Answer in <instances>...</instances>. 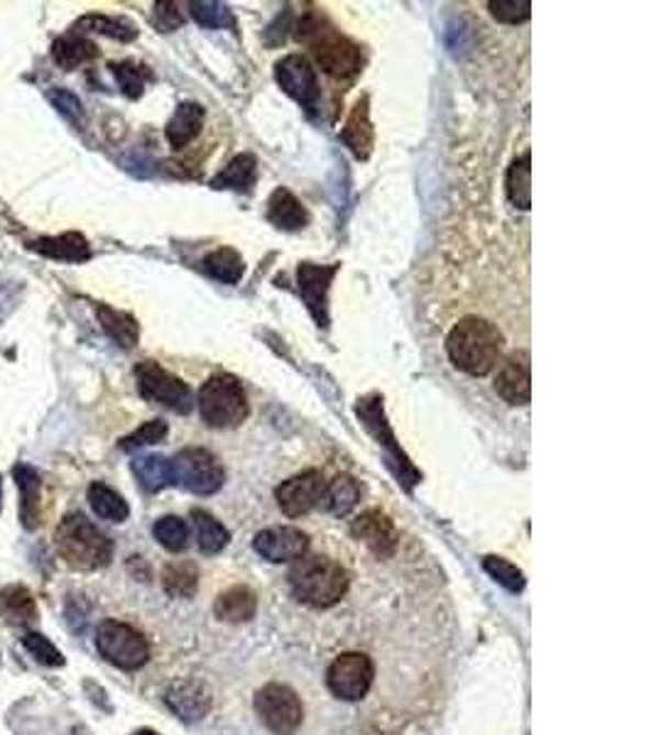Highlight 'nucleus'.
<instances>
[{"mask_svg":"<svg viewBox=\"0 0 654 735\" xmlns=\"http://www.w3.org/2000/svg\"><path fill=\"white\" fill-rule=\"evenodd\" d=\"M96 647H99L106 662L115 665L118 669L133 672L147 665L149 645L143 633H137L133 625L123 621H103L96 631Z\"/></svg>","mask_w":654,"mask_h":735,"instance_id":"nucleus-6","label":"nucleus"},{"mask_svg":"<svg viewBox=\"0 0 654 735\" xmlns=\"http://www.w3.org/2000/svg\"><path fill=\"white\" fill-rule=\"evenodd\" d=\"M30 248L45 255V258L52 260H62V263H84L91 258V248L89 241H86L81 233H62V236H47V238H37L30 243Z\"/></svg>","mask_w":654,"mask_h":735,"instance_id":"nucleus-22","label":"nucleus"},{"mask_svg":"<svg viewBox=\"0 0 654 735\" xmlns=\"http://www.w3.org/2000/svg\"><path fill=\"white\" fill-rule=\"evenodd\" d=\"M189 10H191V18H195L201 27L221 30V27L233 25L231 8L217 3V0H195V3H189Z\"/></svg>","mask_w":654,"mask_h":735,"instance_id":"nucleus-39","label":"nucleus"},{"mask_svg":"<svg viewBox=\"0 0 654 735\" xmlns=\"http://www.w3.org/2000/svg\"><path fill=\"white\" fill-rule=\"evenodd\" d=\"M506 191L514 209L528 211L532 207V155L524 153L512 159L506 177Z\"/></svg>","mask_w":654,"mask_h":735,"instance_id":"nucleus-25","label":"nucleus"},{"mask_svg":"<svg viewBox=\"0 0 654 735\" xmlns=\"http://www.w3.org/2000/svg\"><path fill=\"white\" fill-rule=\"evenodd\" d=\"M89 505L96 515L109 522H125L131 515L125 498L106 483H91L89 488Z\"/></svg>","mask_w":654,"mask_h":735,"instance_id":"nucleus-30","label":"nucleus"},{"mask_svg":"<svg viewBox=\"0 0 654 735\" xmlns=\"http://www.w3.org/2000/svg\"><path fill=\"white\" fill-rule=\"evenodd\" d=\"M375 679L373 659L361 653H346L331 662L326 672L329 691L341 701H358L370 691Z\"/></svg>","mask_w":654,"mask_h":735,"instance_id":"nucleus-10","label":"nucleus"},{"mask_svg":"<svg viewBox=\"0 0 654 735\" xmlns=\"http://www.w3.org/2000/svg\"><path fill=\"white\" fill-rule=\"evenodd\" d=\"M15 483L20 488V520L27 530L40 525V500H42V478L30 464L15 466Z\"/></svg>","mask_w":654,"mask_h":735,"instance_id":"nucleus-23","label":"nucleus"},{"mask_svg":"<svg viewBox=\"0 0 654 735\" xmlns=\"http://www.w3.org/2000/svg\"><path fill=\"white\" fill-rule=\"evenodd\" d=\"M275 81L280 83V89L295 99L302 109L314 113L321 101V89H319V77L314 64L302 55H287L275 64Z\"/></svg>","mask_w":654,"mask_h":735,"instance_id":"nucleus-11","label":"nucleus"},{"mask_svg":"<svg viewBox=\"0 0 654 735\" xmlns=\"http://www.w3.org/2000/svg\"><path fill=\"white\" fill-rule=\"evenodd\" d=\"M49 101L55 103V109L64 115V119L71 121V123H84V105L77 99V96L64 91V89H55L49 91Z\"/></svg>","mask_w":654,"mask_h":735,"instance_id":"nucleus-44","label":"nucleus"},{"mask_svg":"<svg viewBox=\"0 0 654 735\" xmlns=\"http://www.w3.org/2000/svg\"><path fill=\"white\" fill-rule=\"evenodd\" d=\"M287 579L295 599L314 609H331L348 591L346 569L321 554H304L302 559H297Z\"/></svg>","mask_w":654,"mask_h":735,"instance_id":"nucleus-3","label":"nucleus"},{"mask_svg":"<svg viewBox=\"0 0 654 735\" xmlns=\"http://www.w3.org/2000/svg\"><path fill=\"white\" fill-rule=\"evenodd\" d=\"M275 498H277V505H280V510L287 517H292V520L304 517L324 503L326 481H324V476H321V471H317V468H309V471L287 478L282 486H277Z\"/></svg>","mask_w":654,"mask_h":735,"instance_id":"nucleus-12","label":"nucleus"},{"mask_svg":"<svg viewBox=\"0 0 654 735\" xmlns=\"http://www.w3.org/2000/svg\"><path fill=\"white\" fill-rule=\"evenodd\" d=\"M356 414H358V420L363 422V427H366L375 436V439H378V444L385 446V452H388L392 456V459L400 464L398 476L400 478H410V481H407V483H414L417 481V474H414V468H412L410 459H407L404 452L400 449L398 439H395L388 417H385L383 396H378V392H373V396L361 398L358 404H356Z\"/></svg>","mask_w":654,"mask_h":735,"instance_id":"nucleus-13","label":"nucleus"},{"mask_svg":"<svg viewBox=\"0 0 654 735\" xmlns=\"http://www.w3.org/2000/svg\"><path fill=\"white\" fill-rule=\"evenodd\" d=\"M111 71H113V77L118 81V87H121V91L128 96V99L135 101L145 93V83L149 79V71H147V67H143V64L131 62V59L113 62Z\"/></svg>","mask_w":654,"mask_h":735,"instance_id":"nucleus-37","label":"nucleus"},{"mask_svg":"<svg viewBox=\"0 0 654 735\" xmlns=\"http://www.w3.org/2000/svg\"><path fill=\"white\" fill-rule=\"evenodd\" d=\"M339 272V263L331 265H317V263H302L297 270V285L299 294L309 309V314L314 316L319 326H329V290L331 282Z\"/></svg>","mask_w":654,"mask_h":735,"instance_id":"nucleus-14","label":"nucleus"},{"mask_svg":"<svg viewBox=\"0 0 654 735\" xmlns=\"http://www.w3.org/2000/svg\"><path fill=\"white\" fill-rule=\"evenodd\" d=\"M488 8L490 15L506 25H520L532 15L530 0H490Z\"/></svg>","mask_w":654,"mask_h":735,"instance_id":"nucleus-42","label":"nucleus"},{"mask_svg":"<svg viewBox=\"0 0 654 735\" xmlns=\"http://www.w3.org/2000/svg\"><path fill=\"white\" fill-rule=\"evenodd\" d=\"M23 647L27 649V653L37 659V662L42 665H47V667H62L64 665V657L59 649L52 645L45 635H40V633H27L23 637Z\"/></svg>","mask_w":654,"mask_h":735,"instance_id":"nucleus-43","label":"nucleus"},{"mask_svg":"<svg viewBox=\"0 0 654 735\" xmlns=\"http://www.w3.org/2000/svg\"><path fill=\"white\" fill-rule=\"evenodd\" d=\"M74 32H99V35L121 40V42H133L137 37V27L128 18H111V15H86L81 18Z\"/></svg>","mask_w":654,"mask_h":735,"instance_id":"nucleus-32","label":"nucleus"},{"mask_svg":"<svg viewBox=\"0 0 654 735\" xmlns=\"http://www.w3.org/2000/svg\"><path fill=\"white\" fill-rule=\"evenodd\" d=\"M135 735H159V733H155V731H137Z\"/></svg>","mask_w":654,"mask_h":735,"instance_id":"nucleus-46","label":"nucleus"},{"mask_svg":"<svg viewBox=\"0 0 654 735\" xmlns=\"http://www.w3.org/2000/svg\"><path fill=\"white\" fill-rule=\"evenodd\" d=\"M351 535L363 542L378 557H390L398 547V532H395L392 520L380 513V510H366L351 525Z\"/></svg>","mask_w":654,"mask_h":735,"instance_id":"nucleus-17","label":"nucleus"},{"mask_svg":"<svg viewBox=\"0 0 654 735\" xmlns=\"http://www.w3.org/2000/svg\"><path fill=\"white\" fill-rule=\"evenodd\" d=\"M255 552L273 564L297 561L309 549V537L297 527H267L253 539Z\"/></svg>","mask_w":654,"mask_h":735,"instance_id":"nucleus-16","label":"nucleus"},{"mask_svg":"<svg viewBox=\"0 0 654 735\" xmlns=\"http://www.w3.org/2000/svg\"><path fill=\"white\" fill-rule=\"evenodd\" d=\"M191 520H195L197 530V545L203 554H219L229 545L231 532L207 510H191Z\"/></svg>","mask_w":654,"mask_h":735,"instance_id":"nucleus-31","label":"nucleus"},{"mask_svg":"<svg viewBox=\"0 0 654 735\" xmlns=\"http://www.w3.org/2000/svg\"><path fill=\"white\" fill-rule=\"evenodd\" d=\"M179 3H155V25L159 32H175L185 25V13L179 10Z\"/></svg>","mask_w":654,"mask_h":735,"instance_id":"nucleus-45","label":"nucleus"},{"mask_svg":"<svg viewBox=\"0 0 654 735\" xmlns=\"http://www.w3.org/2000/svg\"><path fill=\"white\" fill-rule=\"evenodd\" d=\"M0 611L13 623H30L35 621L37 605L25 586H8V589L0 591Z\"/></svg>","mask_w":654,"mask_h":735,"instance_id":"nucleus-35","label":"nucleus"},{"mask_svg":"<svg viewBox=\"0 0 654 735\" xmlns=\"http://www.w3.org/2000/svg\"><path fill=\"white\" fill-rule=\"evenodd\" d=\"M55 545L59 557L77 571L103 569L113 557V542L81 513H71L59 522Z\"/></svg>","mask_w":654,"mask_h":735,"instance_id":"nucleus-4","label":"nucleus"},{"mask_svg":"<svg viewBox=\"0 0 654 735\" xmlns=\"http://www.w3.org/2000/svg\"><path fill=\"white\" fill-rule=\"evenodd\" d=\"M255 711L263 726L275 735H295L304 721L302 701L285 684H267L257 691Z\"/></svg>","mask_w":654,"mask_h":735,"instance_id":"nucleus-9","label":"nucleus"},{"mask_svg":"<svg viewBox=\"0 0 654 735\" xmlns=\"http://www.w3.org/2000/svg\"><path fill=\"white\" fill-rule=\"evenodd\" d=\"M492 386L508 404H528L532 400V366L528 350H514L506 360H500Z\"/></svg>","mask_w":654,"mask_h":735,"instance_id":"nucleus-15","label":"nucleus"},{"mask_svg":"<svg viewBox=\"0 0 654 735\" xmlns=\"http://www.w3.org/2000/svg\"><path fill=\"white\" fill-rule=\"evenodd\" d=\"M169 427H167V422L165 420H149L145 424H141V427H137L133 434H128L121 439V449L123 452H135V449H143V446H153V444H159L167 436Z\"/></svg>","mask_w":654,"mask_h":735,"instance_id":"nucleus-40","label":"nucleus"},{"mask_svg":"<svg viewBox=\"0 0 654 735\" xmlns=\"http://www.w3.org/2000/svg\"><path fill=\"white\" fill-rule=\"evenodd\" d=\"M199 583V571L195 564L189 561H179V564H169L163 573V586L169 595L175 599H189L195 595Z\"/></svg>","mask_w":654,"mask_h":735,"instance_id":"nucleus-36","label":"nucleus"},{"mask_svg":"<svg viewBox=\"0 0 654 735\" xmlns=\"http://www.w3.org/2000/svg\"><path fill=\"white\" fill-rule=\"evenodd\" d=\"M297 40L312 49L317 64L334 79L356 77L363 67V52L356 42L341 35L324 18L307 13L297 25Z\"/></svg>","mask_w":654,"mask_h":735,"instance_id":"nucleus-2","label":"nucleus"},{"mask_svg":"<svg viewBox=\"0 0 654 735\" xmlns=\"http://www.w3.org/2000/svg\"><path fill=\"white\" fill-rule=\"evenodd\" d=\"M506 348V336L484 316H464L446 338L452 364L474 378H484L498 368Z\"/></svg>","mask_w":654,"mask_h":735,"instance_id":"nucleus-1","label":"nucleus"},{"mask_svg":"<svg viewBox=\"0 0 654 735\" xmlns=\"http://www.w3.org/2000/svg\"><path fill=\"white\" fill-rule=\"evenodd\" d=\"M257 177V159L253 155H235L221 172L211 179L213 189L251 191Z\"/></svg>","mask_w":654,"mask_h":735,"instance_id":"nucleus-28","label":"nucleus"},{"mask_svg":"<svg viewBox=\"0 0 654 735\" xmlns=\"http://www.w3.org/2000/svg\"><path fill=\"white\" fill-rule=\"evenodd\" d=\"M267 221L282 231H299V229H307L309 211L302 201L292 194V191L285 187H277L273 191L270 201H267Z\"/></svg>","mask_w":654,"mask_h":735,"instance_id":"nucleus-20","label":"nucleus"},{"mask_svg":"<svg viewBox=\"0 0 654 735\" xmlns=\"http://www.w3.org/2000/svg\"><path fill=\"white\" fill-rule=\"evenodd\" d=\"M203 270H207L213 277V280L235 285L245 272V263H243L239 250L219 248V250H213L211 255H207V260H203Z\"/></svg>","mask_w":654,"mask_h":735,"instance_id":"nucleus-34","label":"nucleus"},{"mask_svg":"<svg viewBox=\"0 0 654 735\" xmlns=\"http://www.w3.org/2000/svg\"><path fill=\"white\" fill-rule=\"evenodd\" d=\"M133 474L137 478V483H141L147 493H157V490L175 483L171 481V461L157 454L137 456L133 461Z\"/></svg>","mask_w":654,"mask_h":735,"instance_id":"nucleus-29","label":"nucleus"},{"mask_svg":"<svg viewBox=\"0 0 654 735\" xmlns=\"http://www.w3.org/2000/svg\"><path fill=\"white\" fill-rule=\"evenodd\" d=\"M484 569L490 573L492 579H496L500 586H506L508 591L512 593H518L524 589V577H522V571L514 567V564H510L508 559H502V557H486L484 559Z\"/></svg>","mask_w":654,"mask_h":735,"instance_id":"nucleus-41","label":"nucleus"},{"mask_svg":"<svg viewBox=\"0 0 654 735\" xmlns=\"http://www.w3.org/2000/svg\"><path fill=\"white\" fill-rule=\"evenodd\" d=\"M135 382L141 398L147 402L163 404V408L177 412V414H189L195 408V396H191L189 386L175 372L165 370L155 360H143L135 368Z\"/></svg>","mask_w":654,"mask_h":735,"instance_id":"nucleus-7","label":"nucleus"},{"mask_svg":"<svg viewBox=\"0 0 654 735\" xmlns=\"http://www.w3.org/2000/svg\"><path fill=\"white\" fill-rule=\"evenodd\" d=\"M153 535L155 539L169 552H181L187 549V542H189V527L187 522L177 517V515H167V517H159L153 527Z\"/></svg>","mask_w":654,"mask_h":735,"instance_id":"nucleus-38","label":"nucleus"},{"mask_svg":"<svg viewBox=\"0 0 654 735\" xmlns=\"http://www.w3.org/2000/svg\"><path fill=\"white\" fill-rule=\"evenodd\" d=\"M199 414L213 430H233L248 420L251 404L243 382L231 372H217L199 390Z\"/></svg>","mask_w":654,"mask_h":735,"instance_id":"nucleus-5","label":"nucleus"},{"mask_svg":"<svg viewBox=\"0 0 654 735\" xmlns=\"http://www.w3.org/2000/svg\"><path fill=\"white\" fill-rule=\"evenodd\" d=\"M52 57H55V62L64 71H74L77 67H81V64L93 62L99 57V47L84 35L71 32V35H64L52 45Z\"/></svg>","mask_w":654,"mask_h":735,"instance_id":"nucleus-24","label":"nucleus"},{"mask_svg":"<svg viewBox=\"0 0 654 735\" xmlns=\"http://www.w3.org/2000/svg\"><path fill=\"white\" fill-rule=\"evenodd\" d=\"M167 704L179 719L197 721L209 713L211 694H209V689L201 684V681H195V679L177 681V684L167 691Z\"/></svg>","mask_w":654,"mask_h":735,"instance_id":"nucleus-19","label":"nucleus"},{"mask_svg":"<svg viewBox=\"0 0 654 735\" xmlns=\"http://www.w3.org/2000/svg\"><path fill=\"white\" fill-rule=\"evenodd\" d=\"M203 121H207V111H203V105H199L195 101L179 103L175 115H171L167 127H165L167 143L175 147V151L187 147L201 133Z\"/></svg>","mask_w":654,"mask_h":735,"instance_id":"nucleus-21","label":"nucleus"},{"mask_svg":"<svg viewBox=\"0 0 654 735\" xmlns=\"http://www.w3.org/2000/svg\"><path fill=\"white\" fill-rule=\"evenodd\" d=\"M326 505L331 513H334L336 517H343V515H348L353 508L358 505V500H361V486L358 481L353 476L348 474H341L336 476L334 481H331L326 486Z\"/></svg>","mask_w":654,"mask_h":735,"instance_id":"nucleus-33","label":"nucleus"},{"mask_svg":"<svg viewBox=\"0 0 654 735\" xmlns=\"http://www.w3.org/2000/svg\"><path fill=\"white\" fill-rule=\"evenodd\" d=\"M96 314H99V322H101L103 332L109 334L118 346L133 348L137 344V338H141V326H137L135 316L125 314V312H118V309H113L109 304H101L99 309H96Z\"/></svg>","mask_w":654,"mask_h":735,"instance_id":"nucleus-27","label":"nucleus"},{"mask_svg":"<svg viewBox=\"0 0 654 735\" xmlns=\"http://www.w3.org/2000/svg\"><path fill=\"white\" fill-rule=\"evenodd\" d=\"M0 495H3V486H0Z\"/></svg>","mask_w":654,"mask_h":735,"instance_id":"nucleus-47","label":"nucleus"},{"mask_svg":"<svg viewBox=\"0 0 654 735\" xmlns=\"http://www.w3.org/2000/svg\"><path fill=\"white\" fill-rule=\"evenodd\" d=\"M341 141L353 153V157L358 159H368L375 145V131L370 123V105H368V96L356 101V105L351 109V115L346 119V125L341 131Z\"/></svg>","mask_w":654,"mask_h":735,"instance_id":"nucleus-18","label":"nucleus"},{"mask_svg":"<svg viewBox=\"0 0 654 735\" xmlns=\"http://www.w3.org/2000/svg\"><path fill=\"white\" fill-rule=\"evenodd\" d=\"M169 461L171 481L189 490V493L211 495L226 481V471H223L221 461L209 449H201V446H189V449L179 452Z\"/></svg>","mask_w":654,"mask_h":735,"instance_id":"nucleus-8","label":"nucleus"},{"mask_svg":"<svg viewBox=\"0 0 654 735\" xmlns=\"http://www.w3.org/2000/svg\"><path fill=\"white\" fill-rule=\"evenodd\" d=\"M213 611H217L221 621L226 623H245L255 615L257 599L251 589H245V586H233V589L219 595Z\"/></svg>","mask_w":654,"mask_h":735,"instance_id":"nucleus-26","label":"nucleus"}]
</instances>
